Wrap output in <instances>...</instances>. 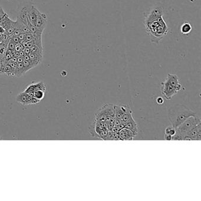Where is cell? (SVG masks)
<instances>
[{
    "instance_id": "17",
    "label": "cell",
    "mask_w": 201,
    "mask_h": 201,
    "mask_svg": "<svg viewBox=\"0 0 201 201\" xmlns=\"http://www.w3.org/2000/svg\"><path fill=\"white\" fill-rule=\"evenodd\" d=\"M192 31V26L188 22H185L181 26L180 31L182 34L187 35L189 34Z\"/></svg>"
},
{
    "instance_id": "20",
    "label": "cell",
    "mask_w": 201,
    "mask_h": 201,
    "mask_svg": "<svg viewBox=\"0 0 201 201\" xmlns=\"http://www.w3.org/2000/svg\"><path fill=\"white\" fill-rule=\"evenodd\" d=\"M30 50H31V52H34V53H35V54L41 55V56H43V49L40 48L34 44L30 48Z\"/></svg>"
},
{
    "instance_id": "33",
    "label": "cell",
    "mask_w": 201,
    "mask_h": 201,
    "mask_svg": "<svg viewBox=\"0 0 201 201\" xmlns=\"http://www.w3.org/2000/svg\"><path fill=\"white\" fill-rule=\"evenodd\" d=\"M23 61H24L23 57H22V56H19L18 57H17V63H23Z\"/></svg>"
},
{
    "instance_id": "34",
    "label": "cell",
    "mask_w": 201,
    "mask_h": 201,
    "mask_svg": "<svg viewBox=\"0 0 201 201\" xmlns=\"http://www.w3.org/2000/svg\"><path fill=\"white\" fill-rule=\"evenodd\" d=\"M6 32V30L1 25H0V34H4Z\"/></svg>"
},
{
    "instance_id": "26",
    "label": "cell",
    "mask_w": 201,
    "mask_h": 201,
    "mask_svg": "<svg viewBox=\"0 0 201 201\" xmlns=\"http://www.w3.org/2000/svg\"><path fill=\"white\" fill-rule=\"evenodd\" d=\"M26 33L25 32H21L19 35H18V38L20 39V41H23V40H24L26 39Z\"/></svg>"
},
{
    "instance_id": "21",
    "label": "cell",
    "mask_w": 201,
    "mask_h": 201,
    "mask_svg": "<svg viewBox=\"0 0 201 201\" xmlns=\"http://www.w3.org/2000/svg\"><path fill=\"white\" fill-rule=\"evenodd\" d=\"M16 22L15 21H12L11 24L10 26V27L6 30V32L10 35L16 29Z\"/></svg>"
},
{
    "instance_id": "2",
    "label": "cell",
    "mask_w": 201,
    "mask_h": 201,
    "mask_svg": "<svg viewBox=\"0 0 201 201\" xmlns=\"http://www.w3.org/2000/svg\"><path fill=\"white\" fill-rule=\"evenodd\" d=\"M196 113L186 106L178 104L172 106L169 111V119L171 126L176 128L189 117Z\"/></svg>"
},
{
    "instance_id": "11",
    "label": "cell",
    "mask_w": 201,
    "mask_h": 201,
    "mask_svg": "<svg viewBox=\"0 0 201 201\" xmlns=\"http://www.w3.org/2000/svg\"><path fill=\"white\" fill-rule=\"evenodd\" d=\"M136 135L129 129L123 127L120 129L118 132L119 139L123 140H132Z\"/></svg>"
},
{
    "instance_id": "24",
    "label": "cell",
    "mask_w": 201,
    "mask_h": 201,
    "mask_svg": "<svg viewBox=\"0 0 201 201\" xmlns=\"http://www.w3.org/2000/svg\"><path fill=\"white\" fill-rule=\"evenodd\" d=\"M20 30L21 31V32H25V33H27V32H30V31L29 27H28V25L26 24H24L22 26V27H21V28H20Z\"/></svg>"
},
{
    "instance_id": "6",
    "label": "cell",
    "mask_w": 201,
    "mask_h": 201,
    "mask_svg": "<svg viewBox=\"0 0 201 201\" xmlns=\"http://www.w3.org/2000/svg\"><path fill=\"white\" fill-rule=\"evenodd\" d=\"M32 5V4L30 3H21L19 6H18V16L17 18H19L23 22H24L25 24H27L28 21V11L30 10V7Z\"/></svg>"
},
{
    "instance_id": "15",
    "label": "cell",
    "mask_w": 201,
    "mask_h": 201,
    "mask_svg": "<svg viewBox=\"0 0 201 201\" xmlns=\"http://www.w3.org/2000/svg\"><path fill=\"white\" fill-rule=\"evenodd\" d=\"M39 10L37 9L33 4L30 7V10L28 11V21L30 23L34 25L37 17V14L39 12Z\"/></svg>"
},
{
    "instance_id": "25",
    "label": "cell",
    "mask_w": 201,
    "mask_h": 201,
    "mask_svg": "<svg viewBox=\"0 0 201 201\" xmlns=\"http://www.w3.org/2000/svg\"><path fill=\"white\" fill-rule=\"evenodd\" d=\"M10 39L15 44L20 43L21 41L18 36H10Z\"/></svg>"
},
{
    "instance_id": "35",
    "label": "cell",
    "mask_w": 201,
    "mask_h": 201,
    "mask_svg": "<svg viewBox=\"0 0 201 201\" xmlns=\"http://www.w3.org/2000/svg\"><path fill=\"white\" fill-rule=\"evenodd\" d=\"M2 39H3V34H0V43H2Z\"/></svg>"
},
{
    "instance_id": "8",
    "label": "cell",
    "mask_w": 201,
    "mask_h": 201,
    "mask_svg": "<svg viewBox=\"0 0 201 201\" xmlns=\"http://www.w3.org/2000/svg\"><path fill=\"white\" fill-rule=\"evenodd\" d=\"M115 117L116 119L120 120L124 115L127 113L132 112L130 107L126 104L115 105Z\"/></svg>"
},
{
    "instance_id": "12",
    "label": "cell",
    "mask_w": 201,
    "mask_h": 201,
    "mask_svg": "<svg viewBox=\"0 0 201 201\" xmlns=\"http://www.w3.org/2000/svg\"><path fill=\"white\" fill-rule=\"evenodd\" d=\"M38 90L46 91V86L43 82H40L36 83H32L28 85L24 90V92L28 93L30 92H33V91Z\"/></svg>"
},
{
    "instance_id": "19",
    "label": "cell",
    "mask_w": 201,
    "mask_h": 201,
    "mask_svg": "<svg viewBox=\"0 0 201 201\" xmlns=\"http://www.w3.org/2000/svg\"><path fill=\"white\" fill-rule=\"evenodd\" d=\"M176 133V129L174 127H173L172 126H168V127L166 128L165 131H164V134L170 135L172 137H173L175 135Z\"/></svg>"
},
{
    "instance_id": "22",
    "label": "cell",
    "mask_w": 201,
    "mask_h": 201,
    "mask_svg": "<svg viewBox=\"0 0 201 201\" xmlns=\"http://www.w3.org/2000/svg\"><path fill=\"white\" fill-rule=\"evenodd\" d=\"M24 49V46L21 44V43H18L15 44V48H14V50L18 51V52H21L22 51H23Z\"/></svg>"
},
{
    "instance_id": "4",
    "label": "cell",
    "mask_w": 201,
    "mask_h": 201,
    "mask_svg": "<svg viewBox=\"0 0 201 201\" xmlns=\"http://www.w3.org/2000/svg\"><path fill=\"white\" fill-rule=\"evenodd\" d=\"M162 93L166 100L172 99L173 96L178 93L179 91L173 86H172L166 80L163 81L162 84Z\"/></svg>"
},
{
    "instance_id": "16",
    "label": "cell",
    "mask_w": 201,
    "mask_h": 201,
    "mask_svg": "<svg viewBox=\"0 0 201 201\" xmlns=\"http://www.w3.org/2000/svg\"><path fill=\"white\" fill-rule=\"evenodd\" d=\"M12 21H13L10 19L8 15L6 14L4 17L1 19V26L6 30L11 24Z\"/></svg>"
},
{
    "instance_id": "5",
    "label": "cell",
    "mask_w": 201,
    "mask_h": 201,
    "mask_svg": "<svg viewBox=\"0 0 201 201\" xmlns=\"http://www.w3.org/2000/svg\"><path fill=\"white\" fill-rule=\"evenodd\" d=\"M16 101L21 103L23 105H28V104H37L40 102V101L37 100L33 97L32 92L30 93H25L22 92L18 94L16 97Z\"/></svg>"
},
{
    "instance_id": "1",
    "label": "cell",
    "mask_w": 201,
    "mask_h": 201,
    "mask_svg": "<svg viewBox=\"0 0 201 201\" xmlns=\"http://www.w3.org/2000/svg\"><path fill=\"white\" fill-rule=\"evenodd\" d=\"M144 27L146 32L150 36L151 41L154 44H158L168 32V27L163 17L144 24Z\"/></svg>"
},
{
    "instance_id": "18",
    "label": "cell",
    "mask_w": 201,
    "mask_h": 201,
    "mask_svg": "<svg viewBox=\"0 0 201 201\" xmlns=\"http://www.w3.org/2000/svg\"><path fill=\"white\" fill-rule=\"evenodd\" d=\"M44 94H45V91H43L41 90H35L32 92L33 97L39 101H41L42 99H43L44 97Z\"/></svg>"
},
{
    "instance_id": "7",
    "label": "cell",
    "mask_w": 201,
    "mask_h": 201,
    "mask_svg": "<svg viewBox=\"0 0 201 201\" xmlns=\"http://www.w3.org/2000/svg\"><path fill=\"white\" fill-rule=\"evenodd\" d=\"M48 21V17L44 13L39 11L34 26L41 32H43Z\"/></svg>"
},
{
    "instance_id": "28",
    "label": "cell",
    "mask_w": 201,
    "mask_h": 201,
    "mask_svg": "<svg viewBox=\"0 0 201 201\" xmlns=\"http://www.w3.org/2000/svg\"><path fill=\"white\" fill-rule=\"evenodd\" d=\"M6 14V13L4 12V10L1 7V6H0V20H1V18H3Z\"/></svg>"
},
{
    "instance_id": "13",
    "label": "cell",
    "mask_w": 201,
    "mask_h": 201,
    "mask_svg": "<svg viewBox=\"0 0 201 201\" xmlns=\"http://www.w3.org/2000/svg\"><path fill=\"white\" fill-rule=\"evenodd\" d=\"M123 127H126L127 129L131 130L136 136L139 133L137 124L134 120L133 116H131V118L124 123Z\"/></svg>"
},
{
    "instance_id": "32",
    "label": "cell",
    "mask_w": 201,
    "mask_h": 201,
    "mask_svg": "<svg viewBox=\"0 0 201 201\" xmlns=\"http://www.w3.org/2000/svg\"><path fill=\"white\" fill-rule=\"evenodd\" d=\"M164 140H172L173 137L170 136V135H168L164 134Z\"/></svg>"
},
{
    "instance_id": "30",
    "label": "cell",
    "mask_w": 201,
    "mask_h": 201,
    "mask_svg": "<svg viewBox=\"0 0 201 201\" xmlns=\"http://www.w3.org/2000/svg\"><path fill=\"white\" fill-rule=\"evenodd\" d=\"M21 43V44L24 46V47H28V43H29V41H26V40H23V41H21L20 42Z\"/></svg>"
},
{
    "instance_id": "29",
    "label": "cell",
    "mask_w": 201,
    "mask_h": 201,
    "mask_svg": "<svg viewBox=\"0 0 201 201\" xmlns=\"http://www.w3.org/2000/svg\"><path fill=\"white\" fill-rule=\"evenodd\" d=\"M156 103L157 104H162L164 103V100L163 99L162 97H158L157 99H156Z\"/></svg>"
},
{
    "instance_id": "14",
    "label": "cell",
    "mask_w": 201,
    "mask_h": 201,
    "mask_svg": "<svg viewBox=\"0 0 201 201\" xmlns=\"http://www.w3.org/2000/svg\"><path fill=\"white\" fill-rule=\"evenodd\" d=\"M29 57H30V61L31 64L34 67H35L37 66H38L39 64H40L43 59V56H41V55L35 54L34 52H30V54H29Z\"/></svg>"
},
{
    "instance_id": "31",
    "label": "cell",
    "mask_w": 201,
    "mask_h": 201,
    "mask_svg": "<svg viewBox=\"0 0 201 201\" xmlns=\"http://www.w3.org/2000/svg\"><path fill=\"white\" fill-rule=\"evenodd\" d=\"M24 52V54H28L29 55L31 52V50H30V48L29 47H25L24 50H23Z\"/></svg>"
},
{
    "instance_id": "3",
    "label": "cell",
    "mask_w": 201,
    "mask_h": 201,
    "mask_svg": "<svg viewBox=\"0 0 201 201\" xmlns=\"http://www.w3.org/2000/svg\"><path fill=\"white\" fill-rule=\"evenodd\" d=\"M200 123H201V119L197 115L189 117L176 128V133L172 140H184L185 137L191 130Z\"/></svg>"
},
{
    "instance_id": "10",
    "label": "cell",
    "mask_w": 201,
    "mask_h": 201,
    "mask_svg": "<svg viewBox=\"0 0 201 201\" xmlns=\"http://www.w3.org/2000/svg\"><path fill=\"white\" fill-rule=\"evenodd\" d=\"M163 16V11L160 8H155L153 9L151 12L145 17L144 24H148L156 19L158 18Z\"/></svg>"
},
{
    "instance_id": "9",
    "label": "cell",
    "mask_w": 201,
    "mask_h": 201,
    "mask_svg": "<svg viewBox=\"0 0 201 201\" xmlns=\"http://www.w3.org/2000/svg\"><path fill=\"white\" fill-rule=\"evenodd\" d=\"M201 137V123L197 124L185 137L184 140H200Z\"/></svg>"
},
{
    "instance_id": "23",
    "label": "cell",
    "mask_w": 201,
    "mask_h": 201,
    "mask_svg": "<svg viewBox=\"0 0 201 201\" xmlns=\"http://www.w3.org/2000/svg\"><path fill=\"white\" fill-rule=\"evenodd\" d=\"M15 43H14L10 39V40L8 43V44H7V49H8V50H14V48H15Z\"/></svg>"
},
{
    "instance_id": "27",
    "label": "cell",
    "mask_w": 201,
    "mask_h": 201,
    "mask_svg": "<svg viewBox=\"0 0 201 201\" xmlns=\"http://www.w3.org/2000/svg\"><path fill=\"white\" fill-rule=\"evenodd\" d=\"M21 32V31L20 29H15L14 31L10 35V36H18Z\"/></svg>"
}]
</instances>
